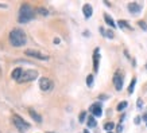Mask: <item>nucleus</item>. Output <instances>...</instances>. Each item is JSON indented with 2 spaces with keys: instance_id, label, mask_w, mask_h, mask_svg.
Masks as SVG:
<instances>
[{
  "instance_id": "nucleus-12",
  "label": "nucleus",
  "mask_w": 147,
  "mask_h": 133,
  "mask_svg": "<svg viewBox=\"0 0 147 133\" xmlns=\"http://www.w3.org/2000/svg\"><path fill=\"white\" fill-rule=\"evenodd\" d=\"M22 74H23V70L22 69H15V70L12 71V74H11V77H12L13 80H16V81H19V78L22 77Z\"/></svg>"
},
{
  "instance_id": "nucleus-27",
  "label": "nucleus",
  "mask_w": 147,
  "mask_h": 133,
  "mask_svg": "<svg viewBox=\"0 0 147 133\" xmlns=\"http://www.w3.org/2000/svg\"><path fill=\"white\" fill-rule=\"evenodd\" d=\"M54 43L58 44V43H59V39H58V38H55V39H54Z\"/></svg>"
},
{
  "instance_id": "nucleus-21",
  "label": "nucleus",
  "mask_w": 147,
  "mask_h": 133,
  "mask_svg": "<svg viewBox=\"0 0 147 133\" xmlns=\"http://www.w3.org/2000/svg\"><path fill=\"white\" fill-rule=\"evenodd\" d=\"M86 85H88L89 88L93 85V76H92V74H90V76H88V78H86Z\"/></svg>"
},
{
  "instance_id": "nucleus-25",
  "label": "nucleus",
  "mask_w": 147,
  "mask_h": 133,
  "mask_svg": "<svg viewBox=\"0 0 147 133\" xmlns=\"http://www.w3.org/2000/svg\"><path fill=\"white\" fill-rule=\"evenodd\" d=\"M39 12L42 13V15H47V11H46V9H43V8H39Z\"/></svg>"
},
{
  "instance_id": "nucleus-23",
  "label": "nucleus",
  "mask_w": 147,
  "mask_h": 133,
  "mask_svg": "<svg viewBox=\"0 0 147 133\" xmlns=\"http://www.w3.org/2000/svg\"><path fill=\"white\" fill-rule=\"evenodd\" d=\"M139 26L142 27L143 30H147V24H146L144 22H143V20H140V22H139Z\"/></svg>"
},
{
  "instance_id": "nucleus-4",
  "label": "nucleus",
  "mask_w": 147,
  "mask_h": 133,
  "mask_svg": "<svg viewBox=\"0 0 147 133\" xmlns=\"http://www.w3.org/2000/svg\"><path fill=\"white\" fill-rule=\"evenodd\" d=\"M36 77H38V73H36L35 70H24L18 82L19 84H22V82H30V81L35 80Z\"/></svg>"
},
{
  "instance_id": "nucleus-16",
  "label": "nucleus",
  "mask_w": 147,
  "mask_h": 133,
  "mask_svg": "<svg viewBox=\"0 0 147 133\" xmlns=\"http://www.w3.org/2000/svg\"><path fill=\"white\" fill-rule=\"evenodd\" d=\"M100 32H101L104 36L109 38V39H112V38H113V32H112V31H105V30H104L102 27H100Z\"/></svg>"
},
{
  "instance_id": "nucleus-31",
  "label": "nucleus",
  "mask_w": 147,
  "mask_h": 133,
  "mask_svg": "<svg viewBox=\"0 0 147 133\" xmlns=\"http://www.w3.org/2000/svg\"><path fill=\"white\" fill-rule=\"evenodd\" d=\"M146 69H147V63H146Z\"/></svg>"
},
{
  "instance_id": "nucleus-11",
  "label": "nucleus",
  "mask_w": 147,
  "mask_h": 133,
  "mask_svg": "<svg viewBox=\"0 0 147 133\" xmlns=\"http://www.w3.org/2000/svg\"><path fill=\"white\" fill-rule=\"evenodd\" d=\"M82 11H84V16L86 19L90 18V16H92V13H93V11H92V5L90 4H85L84 7H82Z\"/></svg>"
},
{
  "instance_id": "nucleus-7",
  "label": "nucleus",
  "mask_w": 147,
  "mask_h": 133,
  "mask_svg": "<svg viewBox=\"0 0 147 133\" xmlns=\"http://www.w3.org/2000/svg\"><path fill=\"white\" fill-rule=\"evenodd\" d=\"M113 85H115L116 90H121L123 88V74L120 71H116L115 76H113Z\"/></svg>"
},
{
  "instance_id": "nucleus-13",
  "label": "nucleus",
  "mask_w": 147,
  "mask_h": 133,
  "mask_svg": "<svg viewBox=\"0 0 147 133\" xmlns=\"http://www.w3.org/2000/svg\"><path fill=\"white\" fill-rule=\"evenodd\" d=\"M28 113H30V116H31V117L36 121V122H40V121H42V117H40V116L38 114L34 109H30V110H28Z\"/></svg>"
},
{
  "instance_id": "nucleus-6",
  "label": "nucleus",
  "mask_w": 147,
  "mask_h": 133,
  "mask_svg": "<svg viewBox=\"0 0 147 133\" xmlns=\"http://www.w3.org/2000/svg\"><path fill=\"white\" fill-rule=\"evenodd\" d=\"M39 88H40V90H43V92L51 90V88H53V82H51V80L43 77V78H40L39 80Z\"/></svg>"
},
{
  "instance_id": "nucleus-14",
  "label": "nucleus",
  "mask_w": 147,
  "mask_h": 133,
  "mask_svg": "<svg viewBox=\"0 0 147 133\" xmlns=\"http://www.w3.org/2000/svg\"><path fill=\"white\" fill-rule=\"evenodd\" d=\"M104 19H105V22H107V24H109L111 27H115L116 24H115V22H113V19L108 15V13H104Z\"/></svg>"
},
{
  "instance_id": "nucleus-32",
  "label": "nucleus",
  "mask_w": 147,
  "mask_h": 133,
  "mask_svg": "<svg viewBox=\"0 0 147 133\" xmlns=\"http://www.w3.org/2000/svg\"><path fill=\"white\" fill-rule=\"evenodd\" d=\"M108 133H112V132H108Z\"/></svg>"
},
{
  "instance_id": "nucleus-20",
  "label": "nucleus",
  "mask_w": 147,
  "mask_h": 133,
  "mask_svg": "<svg viewBox=\"0 0 147 133\" xmlns=\"http://www.w3.org/2000/svg\"><path fill=\"white\" fill-rule=\"evenodd\" d=\"M125 106H127V102L123 101V102H120V104L117 105V108H116V109H117L119 112H121V110H124V109H125Z\"/></svg>"
},
{
  "instance_id": "nucleus-3",
  "label": "nucleus",
  "mask_w": 147,
  "mask_h": 133,
  "mask_svg": "<svg viewBox=\"0 0 147 133\" xmlns=\"http://www.w3.org/2000/svg\"><path fill=\"white\" fill-rule=\"evenodd\" d=\"M12 121H13V124H15V126H16V129H18L19 132H22V133H24L27 129L30 128V124H28L27 121H24L22 117L18 116V114L12 116Z\"/></svg>"
},
{
  "instance_id": "nucleus-29",
  "label": "nucleus",
  "mask_w": 147,
  "mask_h": 133,
  "mask_svg": "<svg viewBox=\"0 0 147 133\" xmlns=\"http://www.w3.org/2000/svg\"><path fill=\"white\" fill-rule=\"evenodd\" d=\"M143 120H144V121H147V114H144V116H143Z\"/></svg>"
},
{
  "instance_id": "nucleus-8",
  "label": "nucleus",
  "mask_w": 147,
  "mask_h": 133,
  "mask_svg": "<svg viewBox=\"0 0 147 133\" xmlns=\"http://www.w3.org/2000/svg\"><path fill=\"white\" fill-rule=\"evenodd\" d=\"M90 112H92V114L94 117H100L102 114V109H101V105L100 104H93L92 106H90Z\"/></svg>"
},
{
  "instance_id": "nucleus-15",
  "label": "nucleus",
  "mask_w": 147,
  "mask_h": 133,
  "mask_svg": "<svg viewBox=\"0 0 147 133\" xmlns=\"http://www.w3.org/2000/svg\"><path fill=\"white\" fill-rule=\"evenodd\" d=\"M86 124H88V126H89V128H93V126H96V120H94V116H89V117H88Z\"/></svg>"
},
{
  "instance_id": "nucleus-30",
  "label": "nucleus",
  "mask_w": 147,
  "mask_h": 133,
  "mask_svg": "<svg viewBox=\"0 0 147 133\" xmlns=\"http://www.w3.org/2000/svg\"><path fill=\"white\" fill-rule=\"evenodd\" d=\"M84 133H89V132H88V130H84Z\"/></svg>"
},
{
  "instance_id": "nucleus-9",
  "label": "nucleus",
  "mask_w": 147,
  "mask_h": 133,
  "mask_svg": "<svg viewBox=\"0 0 147 133\" xmlns=\"http://www.w3.org/2000/svg\"><path fill=\"white\" fill-rule=\"evenodd\" d=\"M100 50L96 49L94 50V54H93V70L97 71L98 70V61H100Z\"/></svg>"
},
{
  "instance_id": "nucleus-1",
  "label": "nucleus",
  "mask_w": 147,
  "mask_h": 133,
  "mask_svg": "<svg viewBox=\"0 0 147 133\" xmlns=\"http://www.w3.org/2000/svg\"><path fill=\"white\" fill-rule=\"evenodd\" d=\"M9 42L13 47H22L26 44V34L20 28H13L9 32Z\"/></svg>"
},
{
  "instance_id": "nucleus-10",
  "label": "nucleus",
  "mask_w": 147,
  "mask_h": 133,
  "mask_svg": "<svg viewBox=\"0 0 147 133\" xmlns=\"http://www.w3.org/2000/svg\"><path fill=\"white\" fill-rule=\"evenodd\" d=\"M128 9L131 13H139L140 9H142V7H140V4H138V3H129Z\"/></svg>"
},
{
  "instance_id": "nucleus-5",
  "label": "nucleus",
  "mask_w": 147,
  "mask_h": 133,
  "mask_svg": "<svg viewBox=\"0 0 147 133\" xmlns=\"http://www.w3.org/2000/svg\"><path fill=\"white\" fill-rule=\"evenodd\" d=\"M27 57H32V58H36V59H40V61H47L49 57L45 55V54L39 53V51H35V50H26V53H24Z\"/></svg>"
},
{
  "instance_id": "nucleus-2",
  "label": "nucleus",
  "mask_w": 147,
  "mask_h": 133,
  "mask_svg": "<svg viewBox=\"0 0 147 133\" xmlns=\"http://www.w3.org/2000/svg\"><path fill=\"white\" fill-rule=\"evenodd\" d=\"M34 8H32L30 4H24L20 5V9H19V22L20 23H27L30 22L32 18H34Z\"/></svg>"
},
{
  "instance_id": "nucleus-24",
  "label": "nucleus",
  "mask_w": 147,
  "mask_h": 133,
  "mask_svg": "<svg viewBox=\"0 0 147 133\" xmlns=\"http://www.w3.org/2000/svg\"><path fill=\"white\" fill-rule=\"evenodd\" d=\"M142 106H143L142 100H138V109H142Z\"/></svg>"
},
{
  "instance_id": "nucleus-22",
  "label": "nucleus",
  "mask_w": 147,
  "mask_h": 133,
  "mask_svg": "<svg viewBox=\"0 0 147 133\" xmlns=\"http://www.w3.org/2000/svg\"><path fill=\"white\" fill-rule=\"evenodd\" d=\"M85 117H86V113H85V112H81V113H80V118H78V120H80V122H84Z\"/></svg>"
},
{
  "instance_id": "nucleus-18",
  "label": "nucleus",
  "mask_w": 147,
  "mask_h": 133,
  "mask_svg": "<svg viewBox=\"0 0 147 133\" xmlns=\"http://www.w3.org/2000/svg\"><path fill=\"white\" fill-rule=\"evenodd\" d=\"M135 84H136V78H132V81H131V84H129V88H128V93H129V94H132V92H134Z\"/></svg>"
},
{
  "instance_id": "nucleus-26",
  "label": "nucleus",
  "mask_w": 147,
  "mask_h": 133,
  "mask_svg": "<svg viewBox=\"0 0 147 133\" xmlns=\"http://www.w3.org/2000/svg\"><path fill=\"white\" fill-rule=\"evenodd\" d=\"M140 122V117H135V124H139Z\"/></svg>"
},
{
  "instance_id": "nucleus-28",
  "label": "nucleus",
  "mask_w": 147,
  "mask_h": 133,
  "mask_svg": "<svg viewBox=\"0 0 147 133\" xmlns=\"http://www.w3.org/2000/svg\"><path fill=\"white\" fill-rule=\"evenodd\" d=\"M117 132H119V133L121 132V125H119V126H117Z\"/></svg>"
},
{
  "instance_id": "nucleus-19",
  "label": "nucleus",
  "mask_w": 147,
  "mask_h": 133,
  "mask_svg": "<svg viewBox=\"0 0 147 133\" xmlns=\"http://www.w3.org/2000/svg\"><path fill=\"white\" fill-rule=\"evenodd\" d=\"M113 128H115V124H113V122H107V124L104 125V129L108 130V132H111Z\"/></svg>"
},
{
  "instance_id": "nucleus-17",
  "label": "nucleus",
  "mask_w": 147,
  "mask_h": 133,
  "mask_svg": "<svg viewBox=\"0 0 147 133\" xmlns=\"http://www.w3.org/2000/svg\"><path fill=\"white\" fill-rule=\"evenodd\" d=\"M117 26L120 27V28H128V30H131V26H129V24L125 22V20H119Z\"/></svg>"
}]
</instances>
